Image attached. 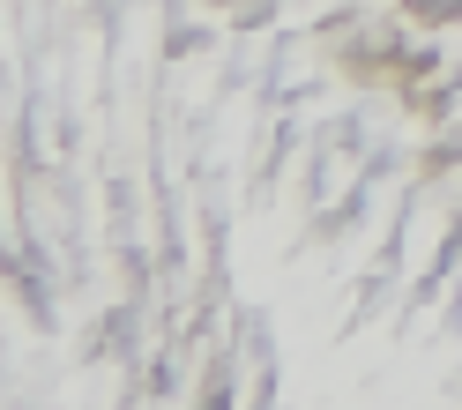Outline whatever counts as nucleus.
<instances>
[{
    "mask_svg": "<svg viewBox=\"0 0 462 410\" xmlns=\"http://www.w3.org/2000/svg\"><path fill=\"white\" fill-rule=\"evenodd\" d=\"M425 8H462V0H425Z\"/></svg>",
    "mask_w": 462,
    "mask_h": 410,
    "instance_id": "f257e3e1",
    "label": "nucleus"
}]
</instances>
